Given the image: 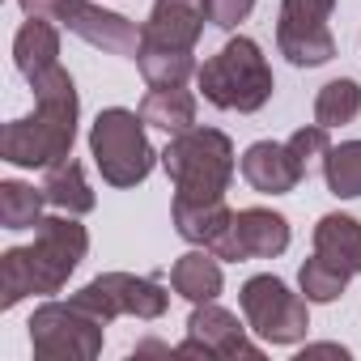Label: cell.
I'll list each match as a JSON object with an SVG mask.
<instances>
[{"instance_id":"21","label":"cell","mask_w":361,"mask_h":361,"mask_svg":"<svg viewBox=\"0 0 361 361\" xmlns=\"http://www.w3.org/2000/svg\"><path fill=\"white\" fill-rule=\"evenodd\" d=\"M140 77L149 85H188L196 77V56L192 51H174V47H153V43H140Z\"/></svg>"},{"instance_id":"22","label":"cell","mask_w":361,"mask_h":361,"mask_svg":"<svg viewBox=\"0 0 361 361\" xmlns=\"http://www.w3.org/2000/svg\"><path fill=\"white\" fill-rule=\"evenodd\" d=\"M43 188L35 192L30 183H22V178H5L0 183V226L5 230H35L43 221Z\"/></svg>"},{"instance_id":"26","label":"cell","mask_w":361,"mask_h":361,"mask_svg":"<svg viewBox=\"0 0 361 361\" xmlns=\"http://www.w3.org/2000/svg\"><path fill=\"white\" fill-rule=\"evenodd\" d=\"M327 132L331 128H323V123H310V128H298L285 145H289V153L298 157V166L310 174V166L314 161H323L327 157V149H331V140H327Z\"/></svg>"},{"instance_id":"10","label":"cell","mask_w":361,"mask_h":361,"mask_svg":"<svg viewBox=\"0 0 361 361\" xmlns=\"http://www.w3.org/2000/svg\"><path fill=\"white\" fill-rule=\"evenodd\" d=\"M178 357H204V361H230V357H247L259 361V344L247 340V327L238 323V314L221 310L217 302H200L188 319V340L174 348Z\"/></svg>"},{"instance_id":"6","label":"cell","mask_w":361,"mask_h":361,"mask_svg":"<svg viewBox=\"0 0 361 361\" xmlns=\"http://www.w3.org/2000/svg\"><path fill=\"white\" fill-rule=\"evenodd\" d=\"M106 323L68 302H43L30 319V348L39 361H94L102 353Z\"/></svg>"},{"instance_id":"27","label":"cell","mask_w":361,"mask_h":361,"mask_svg":"<svg viewBox=\"0 0 361 361\" xmlns=\"http://www.w3.org/2000/svg\"><path fill=\"white\" fill-rule=\"evenodd\" d=\"M18 5H22V13H26V18H47V22L68 26V22L81 13L85 0H18Z\"/></svg>"},{"instance_id":"28","label":"cell","mask_w":361,"mask_h":361,"mask_svg":"<svg viewBox=\"0 0 361 361\" xmlns=\"http://www.w3.org/2000/svg\"><path fill=\"white\" fill-rule=\"evenodd\" d=\"M255 9V0H209V22L217 30H234L238 22H247Z\"/></svg>"},{"instance_id":"17","label":"cell","mask_w":361,"mask_h":361,"mask_svg":"<svg viewBox=\"0 0 361 361\" xmlns=\"http://www.w3.org/2000/svg\"><path fill=\"white\" fill-rule=\"evenodd\" d=\"M170 289H174L178 298H188L192 306L217 302L221 289H226V276H221L217 255H209V251H188V255H178L174 268H170Z\"/></svg>"},{"instance_id":"13","label":"cell","mask_w":361,"mask_h":361,"mask_svg":"<svg viewBox=\"0 0 361 361\" xmlns=\"http://www.w3.org/2000/svg\"><path fill=\"white\" fill-rule=\"evenodd\" d=\"M238 170H243V178L259 196H289L306 178V170L298 166V157L289 153V145H276V140H255L243 153Z\"/></svg>"},{"instance_id":"5","label":"cell","mask_w":361,"mask_h":361,"mask_svg":"<svg viewBox=\"0 0 361 361\" xmlns=\"http://www.w3.org/2000/svg\"><path fill=\"white\" fill-rule=\"evenodd\" d=\"M145 128L149 123L140 119V111H128V106L98 111V119L90 123V157H94V166L102 174V183L136 188L153 174L161 153L149 145Z\"/></svg>"},{"instance_id":"19","label":"cell","mask_w":361,"mask_h":361,"mask_svg":"<svg viewBox=\"0 0 361 361\" xmlns=\"http://www.w3.org/2000/svg\"><path fill=\"white\" fill-rule=\"evenodd\" d=\"M314 255L331 259L336 268H344L348 276L361 272V221L344 217V213H327L314 226Z\"/></svg>"},{"instance_id":"3","label":"cell","mask_w":361,"mask_h":361,"mask_svg":"<svg viewBox=\"0 0 361 361\" xmlns=\"http://www.w3.org/2000/svg\"><path fill=\"white\" fill-rule=\"evenodd\" d=\"M234 166V140L217 128H188L161 149V170L170 174L174 196L183 200H226Z\"/></svg>"},{"instance_id":"12","label":"cell","mask_w":361,"mask_h":361,"mask_svg":"<svg viewBox=\"0 0 361 361\" xmlns=\"http://www.w3.org/2000/svg\"><path fill=\"white\" fill-rule=\"evenodd\" d=\"M204 22H209V0H153L149 22L140 30H145V43L153 47L196 51Z\"/></svg>"},{"instance_id":"16","label":"cell","mask_w":361,"mask_h":361,"mask_svg":"<svg viewBox=\"0 0 361 361\" xmlns=\"http://www.w3.org/2000/svg\"><path fill=\"white\" fill-rule=\"evenodd\" d=\"M196 111H200V98L183 85H149V94L140 98V119L170 136L196 128Z\"/></svg>"},{"instance_id":"1","label":"cell","mask_w":361,"mask_h":361,"mask_svg":"<svg viewBox=\"0 0 361 361\" xmlns=\"http://www.w3.org/2000/svg\"><path fill=\"white\" fill-rule=\"evenodd\" d=\"M35 90V115L5 123L0 136V157L22 166V170H47L56 161L73 157V140H77V119H81V98L73 77L56 64L43 77L30 81Z\"/></svg>"},{"instance_id":"23","label":"cell","mask_w":361,"mask_h":361,"mask_svg":"<svg viewBox=\"0 0 361 361\" xmlns=\"http://www.w3.org/2000/svg\"><path fill=\"white\" fill-rule=\"evenodd\" d=\"M323 178H327V192L340 200H357L361 196V140H344L331 145L323 157Z\"/></svg>"},{"instance_id":"7","label":"cell","mask_w":361,"mask_h":361,"mask_svg":"<svg viewBox=\"0 0 361 361\" xmlns=\"http://www.w3.org/2000/svg\"><path fill=\"white\" fill-rule=\"evenodd\" d=\"M238 306H243V319L247 327L268 340V344H298L310 327V302L302 293H293L281 276L264 272V276H251L243 289H238Z\"/></svg>"},{"instance_id":"9","label":"cell","mask_w":361,"mask_h":361,"mask_svg":"<svg viewBox=\"0 0 361 361\" xmlns=\"http://www.w3.org/2000/svg\"><path fill=\"white\" fill-rule=\"evenodd\" d=\"M331 9L336 0H281L276 47L293 68H319L336 56V35L327 30Z\"/></svg>"},{"instance_id":"20","label":"cell","mask_w":361,"mask_h":361,"mask_svg":"<svg viewBox=\"0 0 361 361\" xmlns=\"http://www.w3.org/2000/svg\"><path fill=\"white\" fill-rule=\"evenodd\" d=\"M43 196H47V204H51V209L73 213V217H85V213H94V204H98V196H94V188H90V178H85L81 161H73V157H68V161L47 166Z\"/></svg>"},{"instance_id":"15","label":"cell","mask_w":361,"mask_h":361,"mask_svg":"<svg viewBox=\"0 0 361 361\" xmlns=\"http://www.w3.org/2000/svg\"><path fill=\"white\" fill-rule=\"evenodd\" d=\"M170 217H174L178 238H188V243H196V247H213V243L230 230L234 209H230L226 200H183V196H174Z\"/></svg>"},{"instance_id":"11","label":"cell","mask_w":361,"mask_h":361,"mask_svg":"<svg viewBox=\"0 0 361 361\" xmlns=\"http://www.w3.org/2000/svg\"><path fill=\"white\" fill-rule=\"evenodd\" d=\"M289 247V221L272 209H243L234 213L230 230L209 247L217 259L243 264V259H276Z\"/></svg>"},{"instance_id":"14","label":"cell","mask_w":361,"mask_h":361,"mask_svg":"<svg viewBox=\"0 0 361 361\" xmlns=\"http://www.w3.org/2000/svg\"><path fill=\"white\" fill-rule=\"evenodd\" d=\"M64 30H73L77 39H85L90 47H98V51H111V56H128V60H136L140 56V43H145V30L136 26V22H128L123 13H111V9H102V5H81V13L64 26Z\"/></svg>"},{"instance_id":"2","label":"cell","mask_w":361,"mask_h":361,"mask_svg":"<svg viewBox=\"0 0 361 361\" xmlns=\"http://www.w3.org/2000/svg\"><path fill=\"white\" fill-rule=\"evenodd\" d=\"M90 251V234L73 213L43 217L30 247H9L0 255V310H13L30 293H60Z\"/></svg>"},{"instance_id":"24","label":"cell","mask_w":361,"mask_h":361,"mask_svg":"<svg viewBox=\"0 0 361 361\" xmlns=\"http://www.w3.org/2000/svg\"><path fill=\"white\" fill-rule=\"evenodd\" d=\"M361 115V85L353 77H336L319 90L314 98V123L323 128H344Z\"/></svg>"},{"instance_id":"4","label":"cell","mask_w":361,"mask_h":361,"mask_svg":"<svg viewBox=\"0 0 361 361\" xmlns=\"http://www.w3.org/2000/svg\"><path fill=\"white\" fill-rule=\"evenodd\" d=\"M196 90L217 111L251 115V111H259L272 98L276 81H272L268 56L259 51V43L247 39V35H238V39H230L217 56H209L196 68Z\"/></svg>"},{"instance_id":"18","label":"cell","mask_w":361,"mask_h":361,"mask_svg":"<svg viewBox=\"0 0 361 361\" xmlns=\"http://www.w3.org/2000/svg\"><path fill=\"white\" fill-rule=\"evenodd\" d=\"M13 64H18V73L26 81H35L47 68H56L60 64V30H56V22L30 18L18 30V39H13Z\"/></svg>"},{"instance_id":"29","label":"cell","mask_w":361,"mask_h":361,"mask_svg":"<svg viewBox=\"0 0 361 361\" xmlns=\"http://www.w3.org/2000/svg\"><path fill=\"white\" fill-rule=\"evenodd\" d=\"M306 357H340V361H344V357H348V348H340V344H306L298 361H306Z\"/></svg>"},{"instance_id":"25","label":"cell","mask_w":361,"mask_h":361,"mask_svg":"<svg viewBox=\"0 0 361 361\" xmlns=\"http://www.w3.org/2000/svg\"><path fill=\"white\" fill-rule=\"evenodd\" d=\"M298 285H302V298L306 302H336L344 293V285H348V272L336 268L323 255H310L302 264V272H298Z\"/></svg>"},{"instance_id":"8","label":"cell","mask_w":361,"mask_h":361,"mask_svg":"<svg viewBox=\"0 0 361 361\" xmlns=\"http://www.w3.org/2000/svg\"><path fill=\"white\" fill-rule=\"evenodd\" d=\"M73 302L81 310H90L94 319L111 323L119 314H132V319H161L166 306H170V293L149 281V276H132V272H102L94 276L90 285H81L73 293Z\"/></svg>"}]
</instances>
